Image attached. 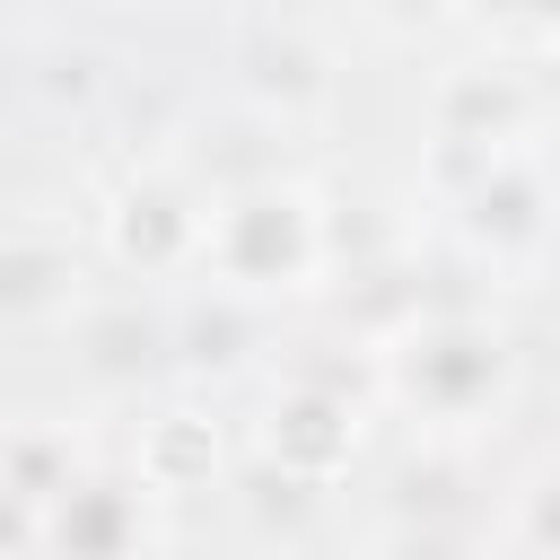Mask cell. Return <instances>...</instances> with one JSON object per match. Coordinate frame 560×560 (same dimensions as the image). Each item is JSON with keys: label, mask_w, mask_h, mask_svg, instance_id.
<instances>
[{"label": "cell", "mask_w": 560, "mask_h": 560, "mask_svg": "<svg viewBox=\"0 0 560 560\" xmlns=\"http://www.w3.org/2000/svg\"><path fill=\"white\" fill-rule=\"evenodd\" d=\"M551 131V105H542V79L534 61H508V52H464L429 79V158L438 166H481V158H516V149H542Z\"/></svg>", "instance_id": "8992f818"}, {"label": "cell", "mask_w": 560, "mask_h": 560, "mask_svg": "<svg viewBox=\"0 0 560 560\" xmlns=\"http://www.w3.org/2000/svg\"><path fill=\"white\" fill-rule=\"evenodd\" d=\"M341 271V219L306 175H245L210 192L201 219V271L210 298L228 306H298L324 298Z\"/></svg>", "instance_id": "7a4b0ae2"}, {"label": "cell", "mask_w": 560, "mask_h": 560, "mask_svg": "<svg viewBox=\"0 0 560 560\" xmlns=\"http://www.w3.org/2000/svg\"><path fill=\"white\" fill-rule=\"evenodd\" d=\"M88 455H96L88 420H70V411H0V508L35 516Z\"/></svg>", "instance_id": "9c48e42d"}, {"label": "cell", "mask_w": 560, "mask_h": 560, "mask_svg": "<svg viewBox=\"0 0 560 560\" xmlns=\"http://www.w3.org/2000/svg\"><path fill=\"white\" fill-rule=\"evenodd\" d=\"M158 551H166V499H149L122 455H88L35 508V560H158Z\"/></svg>", "instance_id": "52a82bcc"}, {"label": "cell", "mask_w": 560, "mask_h": 560, "mask_svg": "<svg viewBox=\"0 0 560 560\" xmlns=\"http://www.w3.org/2000/svg\"><path fill=\"white\" fill-rule=\"evenodd\" d=\"M516 376H525V350L481 306H411L368 350V402L394 411L429 446L499 429L508 402H516Z\"/></svg>", "instance_id": "6da1fadb"}, {"label": "cell", "mask_w": 560, "mask_h": 560, "mask_svg": "<svg viewBox=\"0 0 560 560\" xmlns=\"http://www.w3.org/2000/svg\"><path fill=\"white\" fill-rule=\"evenodd\" d=\"M131 472H140V490L149 499H192V490H210L219 481V464H228V438H219V420L201 411V402H166V411H149L140 420V438H131V455H122Z\"/></svg>", "instance_id": "8fae6325"}, {"label": "cell", "mask_w": 560, "mask_h": 560, "mask_svg": "<svg viewBox=\"0 0 560 560\" xmlns=\"http://www.w3.org/2000/svg\"><path fill=\"white\" fill-rule=\"evenodd\" d=\"M201 219H210V184H192L175 158H140L105 184L96 228H88V262L122 271L140 289L192 280L201 271Z\"/></svg>", "instance_id": "3957f363"}, {"label": "cell", "mask_w": 560, "mask_h": 560, "mask_svg": "<svg viewBox=\"0 0 560 560\" xmlns=\"http://www.w3.org/2000/svg\"><path fill=\"white\" fill-rule=\"evenodd\" d=\"M446 228H455L464 262H481L490 280L542 289V271H551V175H542V149L464 166L446 184Z\"/></svg>", "instance_id": "5b68a950"}, {"label": "cell", "mask_w": 560, "mask_h": 560, "mask_svg": "<svg viewBox=\"0 0 560 560\" xmlns=\"http://www.w3.org/2000/svg\"><path fill=\"white\" fill-rule=\"evenodd\" d=\"M368 429H376V402L368 385H341L324 368H289L262 385L254 402V464L289 490H341L350 464L368 455Z\"/></svg>", "instance_id": "277c9868"}, {"label": "cell", "mask_w": 560, "mask_h": 560, "mask_svg": "<svg viewBox=\"0 0 560 560\" xmlns=\"http://www.w3.org/2000/svg\"><path fill=\"white\" fill-rule=\"evenodd\" d=\"M96 289L88 236L52 219H0V332H61Z\"/></svg>", "instance_id": "ba28073f"}, {"label": "cell", "mask_w": 560, "mask_h": 560, "mask_svg": "<svg viewBox=\"0 0 560 560\" xmlns=\"http://www.w3.org/2000/svg\"><path fill=\"white\" fill-rule=\"evenodd\" d=\"M61 332H70V350H79V368H88L96 385L140 376V368L158 359V341H166V324H158L140 298H96V289H88V306H79Z\"/></svg>", "instance_id": "7c38bea8"}, {"label": "cell", "mask_w": 560, "mask_h": 560, "mask_svg": "<svg viewBox=\"0 0 560 560\" xmlns=\"http://www.w3.org/2000/svg\"><path fill=\"white\" fill-rule=\"evenodd\" d=\"M368 9H411V0H368Z\"/></svg>", "instance_id": "5bb4252c"}, {"label": "cell", "mask_w": 560, "mask_h": 560, "mask_svg": "<svg viewBox=\"0 0 560 560\" xmlns=\"http://www.w3.org/2000/svg\"><path fill=\"white\" fill-rule=\"evenodd\" d=\"M368 560H490V542L455 534V525H394L368 542Z\"/></svg>", "instance_id": "4fadbf2b"}, {"label": "cell", "mask_w": 560, "mask_h": 560, "mask_svg": "<svg viewBox=\"0 0 560 560\" xmlns=\"http://www.w3.org/2000/svg\"><path fill=\"white\" fill-rule=\"evenodd\" d=\"M236 70H245V96H254L262 114H280V122H298V114H315V105L332 96V52H324V35L298 26V18H280V26L262 18V26L245 35Z\"/></svg>", "instance_id": "30bf717a"}]
</instances>
